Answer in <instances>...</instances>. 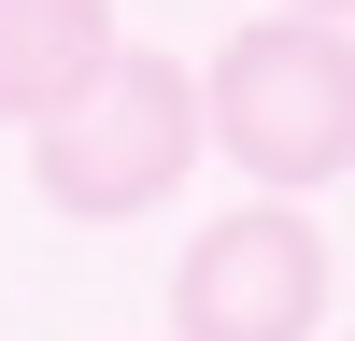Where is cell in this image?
<instances>
[{
  "label": "cell",
  "mask_w": 355,
  "mask_h": 341,
  "mask_svg": "<svg viewBox=\"0 0 355 341\" xmlns=\"http://www.w3.org/2000/svg\"><path fill=\"white\" fill-rule=\"evenodd\" d=\"M185 170H199V71H171L157 43H114L100 85L28 128V185H43V213H71V227L157 213Z\"/></svg>",
  "instance_id": "7a4b0ae2"
},
{
  "label": "cell",
  "mask_w": 355,
  "mask_h": 341,
  "mask_svg": "<svg viewBox=\"0 0 355 341\" xmlns=\"http://www.w3.org/2000/svg\"><path fill=\"white\" fill-rule=\"evenodd\" d=\"M327 327V227L299 199H227L171 270V341H313Z\"/></svg>",
  "instance_id": "3957f363"
},
{
  "label": "cell",
  "mask_w": 355,
  "mask_h": 341,
  "mask_svg": "<svg viewBox=\"0 0 355 341\" xmlns=\"http://www.w3.org/2000/svg\"><path fill=\"white\" fill-rule=\"evenodd\" d=\"M284 15H355V0H284Z\"/></svg>",
  "instance_id": "5b68a950"
},
{
  "label": "cell",
  "mask_w": 355,
  "mask_h": 341,
  "mask_svg": "<svg viewBox=\"0 0 355 341\" xmlns=\"http://www.w3.org/2000/svg\"><path fill=\"white\" fill-rule=\"evenodd\" d=\"M114 43H128L114 0H0V128H43L57 100H85Z\"/></svg>",
  "instance_id": "277c9868"
},
{
  "label": "cell",
  "mask_w": 355,
  "mask_h": 341,
  "mask_svg": "<svg viewBox=\"0 0 355 341\" xmlns=\"http://www.w3.org/2000/svg\"><path fill=\"white\" fill-rule=\"evenodd\" d=\"M199 142H227L270 199L341 185L355 170V28L341 15H256L199 71Z\"/></svg>",
  "instance_id": "6da1fadb"
}]
</instances>
